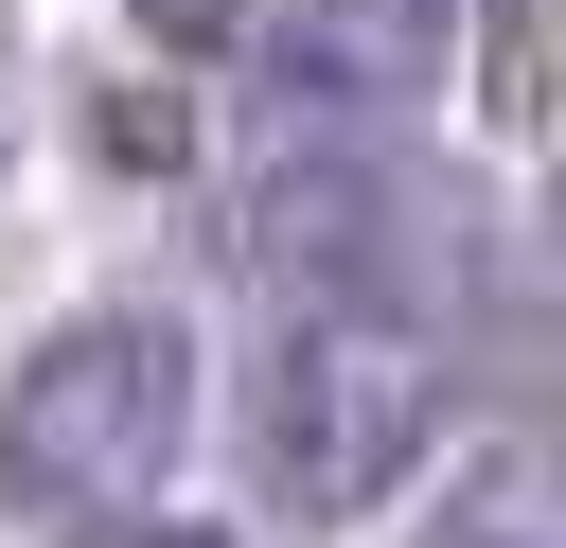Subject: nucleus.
I'll list each match as a JSON object with an SVG mask.
<instances>
[{"mask_svg":"<svg viewBox=\"0 0 566 548\" xmlns=\"http://www.w3.org/2000/svg\"><path fill=\"white\" fill-rule=\"evenodd\" d=\"M424 53H442V0H318V18L283 35V88H301V106H407Z\"/></svg>","mask_w":566,"mask_h":548,"instance_id":"nucleus-3","label":"nucleus"},{"mask_svg":"<svg viewBox=\"0 0 566 548\" xmlns=\"http://www.w3.org/2000/svg\"><path fill=\"white\" fill-rule=\"evenodd\" d=\"M424 548H566V442H495V460L424 513Z\"/></svg>","mask_w":566,"mask_h":548,"instance_id":"nucleus-4","label":"nucleus"},{"mask_svg":"<svg viewBox=\"0 0 566 548\" xmlns=\"http://www.w3.org/2000/svg\"><path fill=\"white\" fill-rule=\"evenodd\" d=\"M88 548H230V530H106V513H88Z\"/></svg>","mask_w":566,"mask_h":548,"instance_id":"nucleus-7","label":"nucleus"},{"mask_svg":"<svg viewBox=\"0 0 566 548\" xmlns=\"http://www.w3.org/2000/svg\"><path fill=\"white\" fill-rule=\"evenodd\" d=\"M495 124H566V0H495Z\"/></svg>","mask_w":566,"mask_h":548,"instance_id":"nucleus-5","label":"nucleus"},{"mask_svg":"<svg viewBox=\"0 0 566 548\" xmlns=\"http://www.w3.org/2000/svg\"><path fill=\"white\" fill-rule=\"evenodd\" d=\"M424 424H442V371H424V336H389L371 301L301 318V336L248 371V460H265L283 513H371V495L424 460Z\"/></svg>","mask_w":566,"mask_h":548,"instance_id":"nucleus-2","label":"nucleus"},{"mask_svg":"<svg viewBox=\"0 0 566 548\" xmlns=\"http://www.w3.org/2000/svg\"><path fill=\"white\" fill-rule=\"evenodd\" d=\"M177 424H195V354H177V318H142V301L53 318V336L18 354V389H0V495L88 530V513H124V495L177 460Z\"/></svg>","mask_w":566,"mask_h":548,"instance_id":"nucleus-1","label":"nucleus"},{"mask_svg":"<svg viewBox=\"0 0 566 548\" xmlns=\"http://www.w3.org/2000/svg\"><path fill=\"white\" fill-rule=\"evenodd\" d=\"M142 35H159V53H230V35H248V0H142Z\"/></svg>","mask_w":566,"mask_h":548,"instance_id":"nucleus-6","label":"nucleus"}]
</instances>
